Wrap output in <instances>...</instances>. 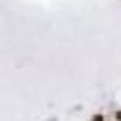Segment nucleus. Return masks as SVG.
Segmentation results:
<instances>
[{"label":"nucleus","instance_id":"nucleus-1","mask_svg":"<svg viewBox=\"0 0 121 121\" xmlns=\"http://www.w3.org/2000/svg\"><path fill=\"white\" fill-rule=\"evenodd\" d=\"M93 121H103V116L99 114V116H93Z\"/></svg>","mask_w":121,"mask_h":121},{"label":"nucleus","instance_id":"nucleus-2","mask_svg":"<svg viewBox=\"0 0 121 121\" xmlns=\"http://www.w3.org/2000/svg\"><path fill=\"white\" fill-rule=\"evenodd\" d=\"M116 119H117V121H121V110L117 112V114H116Z\"/></svg>","mask_w":121,"mask_h":121}]
</instances>
